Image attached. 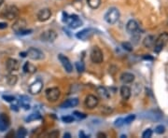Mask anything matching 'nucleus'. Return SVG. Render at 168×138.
<instances>
[{"instance_id":"9","label":"nucleus","mask_w":168,"mask_h":138,"mask_svg":"<svg viewBox=\"0 0 168 138\" xmlns=\"http://www.w3.org/2000/svg\"><path fill=\"white\" fill-rule=\"evenodd\" d=\"M40 38L44 42H53L57 38V34L54 30H47L41 34Z\"/></svg>"},{"instance_id":"16","label":"nucleus","mask_w":168,"mask_h":138,"mask_svg":"<svg viewBox=\"0 0 168 138\" xmlns=\"http://www.w3.org/2000/svg\"><path fill=\"white\" fill-rule=\"evenodd\" d=\"M92 35H93V30H92V29H84L82 31L77 33L76 36H77V38H79L81 40H87L90 37H92Z\"/></svg>"},{"instance_id":"23","label":"nucleus","mask_w":168,"mask_h":138,"mask_svg":"<svg viewBox=\"0 0 168 138\" xmlns=\"http://www.w3.org/2000/svg\"><path fill=\"white\" fill-rule=\"evenodd\" d=\"M97 92H98L99 95H100L101 97H103V98H106V99L109 98V91H108L107 89H106L105 87H103V86H100V87L97 88Z\"/></svg>"},{"instance_id":"1","label":"nucleus","mask_w":168,"mask_h":138,"mask_svg":"<svg viewBox=\"0 0 168 138\" xmlns=\"http://www.w3.org/2000/svg\"><path fill=\"white\" fill-rule=\"evenodd\" d=\"M63 21L68 25V26L71 29H77V28L82 26L83 23L82 21L79 18L78 15H68L67 13L64 12L63 13Z\"/></svg>"},{"instance_id":"17","label":"nucleus","mask_w":168,"mask_h":138,"mask_svg":"<svg viewBox=\"0 0 168 138\" xmlns=\"http://www.w3.org/2000/svg\"><path fill=\"white\" fill-rule=\"evenodd\" d=\"M138 28H139V25H138L137 22L135 20H130L126 25V30L130 34H134V33L137 32Z\"/></svg>"},{"instance_id":"40","label":"nucleus","mask_w":168,"mask_h":138,"mask_svg":"<svg viewBox=\"0 0 168 138\" xmlns=\"http://www.w3.org/2000/svg\"><path fill=\"white\" fill-rule=\"evenodd\" d=\"M79 135H80V137H82V138L89 137V135H86L84 134L83 131H81V132H80V134H79Z\"/></svg>"},{"instance_id":"2","label":"nucleus","mask_w":168,"mask_h":138,"mask_svg":"<svg viewBox=\"0 0 168 138\" xmlns=\"http://www.w3.org/2000/svg\"><path fill=\"white\" fill-rule=\"evenodd\" d=\"M168 43V33L165 32L162 33L156 39H155V44H154V52L159 53L160 52L163 51V49L167 45Z\"/></svg>"},{"instance_id":"6","label":"nucleus","mask_w":168,"mask_h":138,"mask_svg":"<svg viewBox=\"0 0 168 138\" xmlns=\"http://www.w3.org/2000/svg\"><path fill=\"white\" fill-rule=\"evenodd\" d=\"M45 94H46V98L48 99V101H50V102H55V101H57L60 98L61 91H60V90L58 88L53 87V88L47 89L46 91H45Z\"/></svg>"},{"instance_id":"34","label":"nucleus","mask_w":168,"mask_h":138,"mask_svg":"<svg viewBox=\"0 0 168 138\" xmlns=\"http://www.w3.org/2000/svg\"><path fill=\"white\" fill-rule=\"evenodd\" d=\"M74 116L75 117H77L79 119H85L87 116H86V114H84V113H81V112H80V111H74Z\"/></svg>"},{"instance_id":"43","label":"nucleus","mask_w":168,"mask_h":138,"mask_svg":"<svg viewBox=\"0 0 168 138\" xmlns=\"http://www.w3.org/2000/svg\"><path fill=\"white\" fill-rule=\"evenodd\" d=\"M64 137H66V138L71 137V135H70V134H68V133H66V134H64Z\"/></svg>"},{"instance_id":"29","label":"nucleus","mask_w":168,"mask_h":138,"mask_svg":"<svg viewBox=\"0 0 168 138\" xmlns=\"http://www.w3.org/2000/svg\"><path fill=\"white\" fill-rule=\"evenodd\" d=\"M76 68L78 70L79 73H82L84 70H85V65L82 62H77L76 63Z\"/></svg>"},{"instance_id":"33","label":"nucleus","mask_w":168,"mask_h":138,"mask_svg":"<svg viewBox=\"0 0 168 138\" xmlns=\"http://www.w3.org/2000/svg\"><path fill=\"white\" fill-rule=\"evenodd\" d=\"M152 135V130L151 129H147L143 134H142V137L143 138H149Z\"/></svg>"},{"instance_id":"32","label":"nucleus","mask_w":168,"mask_h":138,"mask_svg":"<svg viewBox=\"0 0 168 138\" xmlns=\"http://www.w3.org/2000/svg\"><path fill=\"white\" fill-rule=\"evenodd\" d=\"M135 119H136V115H129L128 117H126L125 118V119H124V123L125 124H130V123H132L134 120H135Z\"/></svg>"},{"instance_id":"14","label":"nucleus","mask_w":168,"mask_h":138,"mask_svg":"<svg viewBox=\"0 0 168 138\" xmlns=\"http://www.w3.org/2000/svg\"><path fill=\"white\" fill-rule=\"evenodd\" d=\"M26 25H27L26 21H25V19L20 18V19H18V20L13 24V25H12V30L17 34V33L21 32L22 30L25 29Z\"/></svg>"},{"instance_id":"5","label":"nucleus","mask_w":168,"mask_h":138,"mask_svg":"<svg viewBox=\"0 0 168 138\" xmlns=\"http://www.w3.org/2000/svg\"><path fill=\"white\" fill-rule=\"evenodd\" d=\"M91 60L94 63H101L104 60L103 52L97 46L92 47L91 51Z\"/></svg>"},{"instance_id":"15","label":"nucleus","mask_w":168,"mask_h":138,"mask_svg":"<svg viewBox=\"0 0 168 138\" xmlns=\"http://www.w3.org/2000/svg\"><path fill=\"white\" fill-rule=\"evenodd\" d=\"M6 66H7V69L9 72H13V71H17L19 69L20 63L17 60L9 58V59H8V61L6 63Z\"/></svg>"},{"instance_id":"21","label":"nucleus","mask_w":168,"mask_h":138,"mask_svg":"<svg viewBox=\"0 0 168 138\" xmlns=\"http://www.w3.org/2000/svg\"><path fill=\"white\" fill-rule=\"evenodd\" d=\"M120 96L123 100H128L131 96V89L128 86H122L120 88Z\"/></svg>"},{"instance_id":"12","label":"nucleus","mask_w":168,"mask_h":138,"mask_svg":"<svg viewBox=\"0 0 168 138\" xmlns=\"http://www.w3.org/2000/svg\"><path fill=\"white\" fill-rule=\"evenodd\" d=\"M10 125V120H9V118L2 113L0 114V132H5L8 129Z\"/></svg>"},{"instance_id":"27","label":"nucleus","mask_w":168,"mask_h":138,"mask_svg":"<svg viewBox=\"0 0 168 138\" xmlns=\"http://www.w3.org/2000/svg\"><path fill=\"white\" fill-rule=\"evenodd\" d=\"M26 135H27V131H26L25 128H20V129L17 131V133H16V136L19 138L25 137Z\"/></svg>"},{"instance_id":"11","label":"nucleus","mask_w":168,"mask_h":138,"mask_svg":"<svg viewBox=\"0 0 168 138\" xmlns=\"http://www.w3.org/2000/svg\"><path fill=\"white\" fill-rule=\"evenodd\" d=\"M43 88V82L41 80H36L29 86V92L31 94H38Z\"/></svg>"},{"instance_id":"39","label":"nucleus","mask_w":168,"mask_h":138,"mask_svg":"<svg viewBox=\"0 0 168 138\" xmlns=\"http://www.w3.org/2000/svg\"><path fill=\"white\" fill-rule=\"evenodd\" d=\"M7 27H8L7 23H0V29H6Z\"/></svg>"},{"instance_id":"18","label":"nucleus","mask_w":168,"mask_h":138,"mask_svg":"<svg viewBox=\"0 0 168 138\" xmlns=\"http://www.w3.org/2000/svg\"><path fill=\"white\" fill-rule=\"evenodd\" d=\"M79 105V99L78 98H71L66 100L61 105L62 108H75Z\"/></svg>"},{"instance_id":"3","label":"nucleus","mask_w":168,"mask_h":138,"mask_svg":"<svg viewBox=\"0 0 168 138\" xmlns=\"http://www.w3.org/2000/svg\"><path fill=\"white\" fill-rule=\"evenodd\" d=\"M18 16H19V9L15 6H9L6 8L1 13V17L8 20H13Z\"/></svg>"},{"instance_id":"19","label":"nucleus","mask_w":168,"mask_h":138,"mask_svg":"<svg viewBox=\"0 0 168 138\" xmlns=\"http://www.w3.org/2000/svg\"><path fill=\"white\" fill-rule=\"evenodd\" d=\"M120 80H121V82L124 83V84H129V83L134 82V80H135V76H134L132 73L125 72V73L121 74V76H120Z\"/></svg>"},{"instance_id":"22","label":"nucleus","mask_w":168,"mask_h":138,"mask_svg":"<svg viewBox=\"0 0 168 138\" xmlns=\"http://www.w3.org/2000/svg\"><path fill=\"white\" fill-rule=\"evenodd\" d=\"M23 70H24V72H25V73H29V74H32V73H35V72L36 71V67H35L33 64H31L30 63L26 62V63L24 64Z\"/></svg>"},{"instance_id":"8","label":"nucleus","mask_w":168,"mask_h":138,"mask_svg":"<svg viewBox=\"0 0 168 138\" xmlns=\"http://www.w3.org/2000/svg\"><path fill=\"white\" fill-rule=\"evenodd\" d=\"M27 56L31 59V60H34V61H38V60H42L44 58V53L38 50V49H36V48H30L26 52Z\"/></svg>"},{"instance_id":"45","label":"nucleus","mask_w":168,"mask_h":138,"mask_svg":"<svg viewBox=\"0 0 168 138\" xmlns=\"http://www.w3.org/2000/svg\"><path fill=\"white\" fill-rule=\"evenodd\" d=\"M11 109H12V110L18 111V108H17V107H16V106H12V107H11Z\"/></svg>"},{"instance_id":"20","label":"nucleus","mask_w":168,"mask_h":138,"mask_svg":"<svg viewBox=\"0 0 168 138\" xmlns=\"http://www.w3.org/2000/svg\"><path fill=\"white\" fill-rule=\"evenodd\" d=\"M155 39L156 38H155L154 36H148L143 40V45L146 48H153L154 44H155Z\"/></svg>"},{"instance_id":"24","label":"nucleus","mask_w":168,"mask_h":138,"mask_svg":"<svg viewBox=\"0 0 168 138\" xmlns=\"http://www.w3.org/2000/svg\"><path fill=\"white\" fill-rule=\"evenodd\" d=\"M101 0H87V4L92 8H97L100 6Z\"/></svg>"},{"instance_id":"31","label":"nucleus","mask_w":168,"mask_h":138,"mask_svg":"<svg viewBox=\"0 0 168 138\" xmlns=\"http://www.w3.org/2000/svg\"><path fill=\"white\" fill-rule=\"evenodd\" d=\"M62 120L64 122H65V123H71V122H73L75 120V119L72 116H64L62 118Z\"/></svg>"},{"instance_id":"4","label":"nucleus","mask_w":168,"mask_h":138,"mask_svg":"<svg viewBox=\"0 0 168 138\" xmlns=\"http://www.w3.org/2000/svg\"><path fill=\"white\" fill-rule=\"evenodd\" d=\"M120 18V11L116 8H111L108 10V12L105 14V20L108 24L114 25L118 22Z\"/></svg>"},{"instance_id":"35","label":"nucleus","mask_w":168,"mask_h":138,"mask_svg":"<svg viewBox=\"0 0 168 138\" xmlns=\"http://www.w3.org/2000/svg\"><path fill=\"white\" fill-rule=\"evenodd\" d=\"M115 126L116 127H120V126H122L123 124H124V119H121V118H119L118 119H116L115 120Z\"/></svg>"},{"instance_id":"28","label":"nucleus","mask_w":168,"mask_h":138,"mask_svg":"<svg viewBox=\"0 0 168 138\" xmlns=\"http://www.w3.org/2000/svg\"><path fill=\"white\" fill-rule=\"evenodd\" d=\"M121 46H122L123 50H125V51H127V52H132V51L134 50L133 45H132L131 43H129V42H123V43L121 44Z\"/></svg>"},{"instance_id":"13","label":"nucleus","mask_w":168,"mask_h":138,"mask_svg":"<svg viewBox=\"0 0 168 138\" xmlns=\"http://www.w3.org/2000/svg\"><path fill=\"white\" fill-rule=\"evenodd\" d=\"M52 16V11L50 8H43L40 9L37 13V19L40 22H46L48 21Z\"/></svg>"},{"instance_id":"42","label":"nucleus","mask_w":168,"mask_h":138,"mask_svg":"<svg viewBox=\"0 0 168 138\" xmlns=\"http://www.w3.org/2000/svg\"><path fill=\"white\" fill-rule=\"evenodd\" d=\"M20 56L24 58V57H26V56H27V53H26V52H20Z\"/></svg>"},{"instance_id":"7","label":"nucleus","mask_w":168,"mask_h":138,"mask_svg":"<svg viewBox=\"0 0 168 138\" xmlns=\"http://www.w3.org/2000/svg\"><path fill=\"white\" fill-rule=\"evenodd\" d=\"M85 107L89 109H92L94 108H96L99 104V99L95 96V95H92V94H89L86 96L85 98Z\"/></svg>"},{"instance_id":"25","label":"nucleus","mask_w":168,"mask_h":138,"mask_svg":"<svg viewBox=\"0 0 168 138\" xmlns=\"http://www.w3.org/2000/svg\"><path fill=\"white\" fill-rule=\"evenodd\" d=\"M41 119V116L38 114V113H33L31 115H29L27 118H26V121L30 122V121H34V120H37Z\"/></svg>"},{"instance_id":"36","label":"nucleus","mask_w":168,"mask_h":138,"mask_svg":"<svg viewBox=\"0 0 168 138\" xmlns=\"http://www.w3.org/2000/svg\"><path fill=\"white\" fill-rule=\"evenodd\" d=\"M2 97L7 102H13V101H15V97L12 96V95H3Z\"/></svg>"},{"instance_id":"26","label":"nucleus","mask_w":168,"mask_h":138,"mask_svg":"<svg viewBox=\"0 0 168 138\" xmlns=\"http://www.w3.org/2000/svg\"><path fill=\"white\" fill-rule=\"evenodd\" d=\"M17 77L16 76H13V75H9L8 77V79H7V82L8 85H10V86H14L16 83H17Z\"/></svg>"},{"instance_id":"44","label":"nucleus","mask_w":168,"mask_h":138,"mask_svg":"<svg viewBox=\"0 0 168 138\" xmlns=\"http://www.w3.org/2000/svg\"><path fill=\"white\" fill-rule=\"evenodd\" d=\"M97 136H98V137H99V136H103V137H106L107 135H106L105 134H102V133H100V134H98V135H97Z\"/></svg>"},{"instance_id":"41","label":"nucleus","mask_w":168,"mask_h":138,"mask_svg":"<svg viewBox=\"0 0 168 138\" xmlns=\"http://www.w3.org/2000/svg\"><path fill=\"white\" fill-rule=\"evenodd\" d=\"M144 59H146V60H153V58L152 57H150V56H144Z\"/></svg>"},{"instance_id":"37","label":"nucleus","mask_w":168,"mask_h":138,"mask_svg":"<svg viewBox=\"0 0 168 138\" xmlns=\"http://www.w3.org/2000/svg\"><path fill=\"white\" fill-rule=\"evenodd\" d=\"M32 32H33V30H25L24 29L21 32L17 33V35H19V36H26V35H30Z\"/></svg>"},{"instance_id":"38","label":"nucleus","mask_w":168,"mask_h":138,"mask_svg":"<svg viewBox=\"0 0 168 138\" xmlns=\"http://www.w3.org/2000/svg\"><path fill=\"white\" fill-rule=\"evenodd\" d=\"M58 135H59V132L58 131H53V132L49 134V136H51V137H57Z\"/></svg>"},{"instance_id":"46","label":"nucleus","mask_w":168,"mask_h":138,"mask_svg":"<svg viewBox=\"0 0 168 138\" xmlns=\"http://www.w3.org/2000/svg\"><path fill=\"white\" fill-rule=\"evenodd\" d=\"M4 3V0H0V7H1V5Z\"/></svg>"},{"instance_id":"10","label":"nucleus","mask_w":168,"mask_h":138,"mask_svg":"<svg viewBox=\"0 0 168 138\" xmlns=\"http://www.w3.org/2000/svg\"><path fill=\"white\" fill-rule=\"evenodd\" d=\"M59 60L62 63V65L64 66V70L67 73H71L73 71V65L66 56H64V54H59Z\"/></svg>"},{"instance_id":"30","label":"nucleus","mask_w":168,"mask_h":138,"mask_svg":"<svg viewBox=\"0 0 168 138\" xmlns=\"http://www.w3.org/2000/svg\"><path fill=\"white\" fill-rule=\"evenodd\" d=\"M165 127L164 125H158L155 128V133L157 135H163V134H165Z\"/></svg>"}]
</instances>
